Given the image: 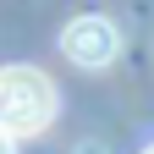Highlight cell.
Here are the masks:
<instances>
[{
	"instance_id": "obj_4",
	"label": "cell",
	"mask_w": 154,
	"mask_h": 154,
	"mask_svg": "<svg viewBox=\"0 0 154 154\" xmlns=\"http://www.w3.org/2000/svg\"><path fill=\"white\" fill-rule=\"evenodd\" d=\"M143 154H154V143H149V149H143Z\"/></svg>"
},
{
	"instance_id": "obj_3",
	"label": "cell",
	"mask_w": 154,
	"mask_h": 154,
	"mask_svg": "<svg viewBox=\"0 0 154 154\" xmlns=\"http://www.w3.org/2000/svg\"><path fill=\"white\" fill-rule=\"evenodd\" d=\"M11 143H17V138H11V132H6V127H0V154H17Z\"/></svg>"
},
{
	"instance_id": "obj_1",
	"label": "cell",
	"mask_w": 154,
	"mask_h": 154,
	"mask_svg": "<svg viewBox=\"0 0 154 154\" xmlns=\"http://www.w3.org/2000/svg\"><path fill=\"white\" fill-rule=\"evenodd\" d=\"M55 83L38 66H0V127L11 138H33L55 121Z\"/></svg>"
},
{
	"instance_id": "obj_2",
	"label": "cell",
	"mask_w": 154,
	"mask_h": 154,
	"mask_svg": "<svg viewBox=\"0 0 154 154\" xmlns=\"http://www.w3.org/2000/svg\"><path fill=\"white\" fill-rule=\"evenodd\" d=\"M61 55L72 66H83V72H99V66H110L116 55H121V33H116V22L110 17H72V22L61 28Z\"/></svg>"
}]
</instances>
